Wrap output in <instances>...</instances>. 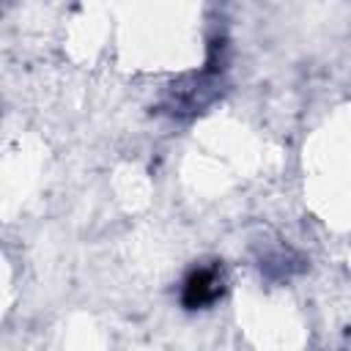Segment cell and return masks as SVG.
Instances as JSON below:
<instances>
[{
  "mask_svg": "<svg viewBox=\"0 0 351 351\" xmlns=\"http://www.w3.org/2000/svg\"><path fill=\"white\" fill-rule=\"evenodd\" d=\"M222 293V280L217 269H197L189 274V280L184 282V304L186 307H206L211 304L217 296Z\"/></svg>",
  "mask_w": 351,
  "mask_h": 351,
  "instance_id": "1",
  "label": "cell"
}]
</instances>
